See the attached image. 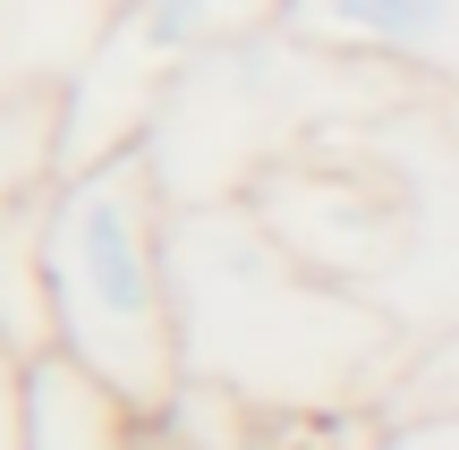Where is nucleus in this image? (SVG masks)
<instances>
[{
	"label": "nucleus",
	"mask_w": 459,
	"mask_h": 450,
	"mask_svg": "<svg viewBox=\"0 0 459 450\" xmlns=\"http://www.w3.org/2000/svg\"><path fill=\"white\" fill-rule=\"evenodd\" d=\"M366 450H459V408H434V417H392L366 434Z\"/></svg>",
	"instance_id": "obj_12"
},
{
	"label": "nucleus",
	"mask_w": 459,
	"mask_h": 450,
	"mask_svg": "<svg viewBox=\"0 0 459 450\" xmlns=\"http://www.w3.org/2000/svg\"><path fill=\"white\" fill-rule=\"evenodd\" d=\"M153 434L170 450H366L375 417H332V408H273L221 383H170L153 408Z\"/></svg>",
	"instance_id": "obj_7"
},
{
	"label": "nucleus",
	"mask_w": 459,
	"mask_h": 450,
	"mask_svg": "<svg viewBox=\"0 0 459 450\" xmlns=\"http://www.w3.org/2000/svg\"><path fill=\"white\" fill-rule=\"evenodd\" d=\"M51 187V179H43ZM43 187L0 221V349L43 357L51 349V289H43Z\"/></svg>",
	"instance_id": "obj_10"
},
{
	"label": "nucleus",
	"mask_w": 459,
	"mask_h": 450,
	"mask_svg": "<svg viewBox=\"0 0 459 450\" xmlns=\"http://www.w3.org/2000/svg\"><path fill=\"white\" fill-rule=\"evenodd\" d=\"M136 442H145V408H128L102 374H85L60 349L26 357V383H17V450H136Z\"/></svg>",
	"instance_id": "obj_8"
},
{
	"label": "nucleus",
	"mask_w": 459,
	"mask_h": 450,
	"mask_svg": "<svg viewBox=\"0 0 459 450\" xmlns=\"http://www.w3.org/2000/svg\"><path fill=\"white\" fill-rule=\"evenodd\" d=\"M119 0H0V102L51 94L85 68Z\"/></svg>",
	"instance_id": "obj_9"
},
{
	"label": "nucleus",
	"mask_w": 459,
	"mask_h": 450,
	"mask_svg": "<svg viewBox=\"0 0 459 450\" xmlns=\"http://www.w3.org/2000/svg\"><path fill=\"white\" fill-rule=\"evenodd\" d=\"M170 315H179L187 383H221L273 408H332V417H375L400 366L426 349L383 306L290 264L247 204L170 213Z\"/></svg>",
	"instance_id": "obj_2"
},
{
	"label": "nucleus",
	"mask_w": 459,
	"mask_h": 450,
	"mask_svg": "<svg viewBox=\"0 0 459 450\" xmlns=\"http://www.w3.org/2000/svg\"><path fill=\"white\" fill-rule=\"evenodd\" d=\"M43 289H51V349L153 417L179 383V315H170V204L153 170L136 162V145L51 170Z\"/></svg>",
	"instance_id": "obj_3"
},
{
	"label": "nucleus",
	"mask_w": 459,
	"mask_h": 450,
	"mask_svg": "<svg viewBox=\"0 0 459 450\" xmlns=\"http://www.w3.org/2000/svg\"><path fill=\"white\" fill-rule=\"evenodd\" d=\"M60 170V102L51 94H17L0 102V221Z\"/></svg>",
	"instance_id": "obj_11"
},
{
	"label": "nucleus",
	"mask_w": 459,
	"mask_h": 450,
	"mask_svg": "<svg viewBox=\"0 0 459 450\" xmlns=\"http://www.w3.org/2000/svg\"><path fill=\"white\" fill-rule=\"evenodd\" d=\"M17 383H26V357L0 349V450H17Z\"/></svg>",
	"instance_id": "obj_13"
},
{
	"label": "nucleus",
	"mask_w": 459,
	"mask_h": 450,
	"mask_svg": "<svg viewBox=\"0 0 459 450\" xmlns=\"http://www.w3.org/2000/svg\"><path fill=\"white\" fill-rule=\"evenodd\" d=\"M255 26H273V0H119L85 68L60 85V170L128 153L162 85L213 43H238Z\"/></svg>",
	"instance_id": "obj_5"
},
{
	"label": "nucleus",
	"mask_w": 459,
	"mask_h": 450,
	"mask_svg": "<svg viewBox=\"0 0 459 450\" xmlns=\"http://www.w3.org/2000/svg\"><path fill=\"white\" fill-rule=\"evenodd\" d=\"M273 26L332 60H366L417 85H459V0H273Z\"/></svg>",
	"instance_id": "obj_6"
},
{
	"label": "nucleus",
	"mask_w": 459,
	"mask_h": 450,
	"mask_svg": "<svg viewBox=\"0 0 459 450\" xmlns=\"http://www.w3.org/2000/svg\"><path fill=\"white\" fill-rule=\"evenodd\" d=\"M136 450H170V442H162V434H153V417H145V442H136Z\"/></svg>",
	"instance_id": "obj_14"
},
{
	"label": "nucleus",
	"mask_w": 459,
	"mask_h": 450,
	"mask_svg": "<svg viewBox=\"0 0 459 450\" xmlns=\"http://www.w3.org/2000/svg\"><path fill=\"white\" fill-rule=\"evenodd\" d=\"M409 94H443V85L392 77V68H366V60H332V51L298 43L281 26H255L238 43H213L204 60H187L162 85L145 136H136V162L153 170L170 213L179 204H238L247 179L264 162H281L298 136L332 128V119H366Z\"/></svg>",
	"instance_id": "obj_4"
},
{
	"label": "nucleus",
	"mask_w": 459,
	"mask_h": 450,
	"mask_svg": "<svg viewBox=\"0 0 459 450\" xmlns=\"http://www.w3.org/2000/svg\"><path fill=\"white\" fill-rule=\"evenodd\" d=\"M247 213L290 264L383 306L409 340L459 332V128L451 94H409L298 136L247 179Z\"/></svg>",
	"instance_id": "obj_1"
}]
</instances>
